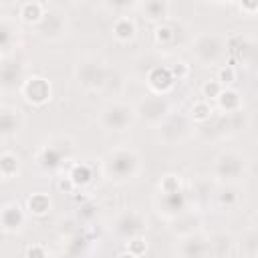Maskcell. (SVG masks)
Here are the masks:
<instances>
[{"label":"cell","instance_id":"obj_4","mask_svg":"<svg viewBox=\"0 0 258 258\" xmlns=\"http://www.w3.org/2000/svg\"><path fill=\"white\" fill-rule=\"evenodd\" d=\"M18 16L24 24H34L38 26L42 22V18L46 16V4L44 2H36V0H28V2H22L18 6Z\"/></svg>","mask_w":258,"mask_h":258},{"label":"cell","instance_id":"obj_1","mask_svg":"<svg viewBox=\"0 0 258 258\" xmlns=\"http://www.w3.org/2000/svg\"><path fill=\"white\" fill-rule=\"evenodd\" d=\"M50 83L42 77H30L28 81H24L22 85V95L26 99V103L34 105V107H42L44 103L50 101Z\"/></svg>","mask_w":258,"mask_h":258},{"label":"cell","instance_id":"obj_3","mask_svg":"<svg viewBox=\"0 0 258 258\" xmlns=\"http://www.w3.org/2000/svg\"><path fill=\"white\" fill-rule=\"evenodd\" d=\"M129 121H131V109L125 105H111L103 113V123L107 129L121 131Z\"/></svg>","mask_w":258,"mask_h":258},{"label":"cell","instance_id":"obj_7","mask_svg":"<svg viewBox=\"0 0 258 258\" xmlns=\"http://www.w3.org/2000/svg\"><path fill=\"white\" fill-rule=\"evenodd\" d=\"M111 30H113V36H115L119 42H129V40L135 38L137 26H135L133 18H129V16H119V18H115Z\"/></svg>","mask_w":258,"mask_h":258},{"label":"cell","instance_id":"obj_22","mask_svg":"<svg viewBox=\"0 0 258 258\" xmlns=\"http://www.w3.org/2000/svg\"><path fill=\"white\" fill-rule=\"evenodd\" d=\"M24 258H46V250H44V246H40V244H32V246L26 248Z\"/></svg>","mask_w":258,"mask_h":258},{"label":"cell","instance_id":"obj_6","mask_svg":"<svg viewBox=\"0 0 258 258\" xmlns=\"http://www.w3.org/2000/svg\"><path fill=\"white\" fill-rule=\"evenodd\" d=\"M52 208V200L48 198V194L44 191H34L26 198V210L32 214V216H46Z\"/></svg>","mask_w":258,"mask_h":258},{"label":"cell","instance_id":"obj_25","mask_svg":"<svg viewBox=\"0 0 258 258\" xmlns=\"http://www.w3.org/2000/svg\"><path fill=\"white\" fill-rule=\"evenodd\" d=\"M117 258H137L135 254H131V252H127V250H123L121 254H117Z\"/></svg>","mask_w":258,"mask_h":258},{"label":"cell","instance_id":"obj_18","mask_svg":"<svg viewBox=\"0 0 258 258\" xmlns=\"http://www.w3.org/2000/svg\"><path fill=\"white\" fill-rule=\"evenodd\" d=\"M216 81L226 89V87H230L234 81H236V71H234V67L232 64H226V67H222L220 71H218V77H216Z\"/></svg>","mask_w":258,"mask_h":258},{"label":"cell","instance_id":"obj_13","mask_svg":"<svg viewBox=\"0 0 258 258\" xmlns=\"http://www.w3.org/2000/svg\"><path fill=\"white\" fill-rule=\"evenodd\" d=\"M212 113H214V109L208 101H198L191 105V119L196 123H206L212 117Z\"/></svg>","mask_w":258,"mask_h":258},{"label":"cell","instance_id":"obj_5","mask_svg":"<svg viewBox=\"0 0 258 258\" xmlns=\"http://www.w3.org/2000/svg\"><path fill=\"white\" fill-rule=\"evenodd\" d=\"M2 230L4 232H16L24 224V212L18 202H8L2 206Z\"/></svg>","mask_w":258,"mask_h":258},{"label":"cell","instance_id":"obj_20","mask_svg":"<svg viewBox=\"0 0 258 258\" xmlns=\"http://www.w3.org/2000/svg\"><path fill=\"white\" fill-rule=\"evenodd\" d=\"M169 71H171V75H173V79H175V81H181V79H185V77H187L189 67H187L183 60H179V62H173V64L169 67Z\"/></svg>","mask_w":258,"mask_h":258},{"label":"cell","instance_id":"obj_15","mask_svg":"<svg viewBox=\"0 0 258 258\" xmlns=\"http://www.w3.org/2000/svg\"><path fill=\"white\" fill-rule=\"evenodd\" d=\"M16 113H18V111H10L8 107H2V113H0V127H2V135H4V137H8V135L16 129V123L10 121V119L16 117Z\"/></svg>","mask_w":258,"mask_h":258},{"label":"cell","instance_id":"obj_24","mask_svg":"<svg viewBox=\"0 0 258 258\" xmlns=\"http://www.w3.org/2000/svg\"><path fill=\"white\" fill-rule=\"evenodd\" d=\"M240 10H244V12H258V2H242Z\"/></svg>","mask_w":258,"mask_h":258},{"label":"cell","instance_id":"obj_23","mask_svg":"<svg viewBox=\"0 0 258 258\" xmlns=\"http://www.w3.org/2000/svg\"><path fill=\"white\" fill-rule=\"evenodd\" d=\"M236 194H234V189H224L222 194H220V202L222 204H226V206H230V204H234L236 202Z\"/></svg>","mask_w":258,"mask_h":258},{"label":"cell","instance_id":"obj_11","mask_svg":"<svg viewBox=\"0 0 258 258\" xmlns=\"http://www.w3.org/2000/svg\"><path fill=\"white\" fill-rule=\"evenodd\" d=\"M69 177L75 181L77 187H83L93 179V169L89 163H75L69 171Z\"/></svg>","mask_w":258,"mask_h":258},{"label":"cell","instance_id":"obj_19","mask_svg":"<svg viewBox=\"0 0 258 258\" xmlns=\"http://www.w3.org/2000/svg\"><path fill=\"white\" fill-rule=\"evenodd\" d=\"M125 250L131 252V254H135V256L139 258V256L145 254V250H147V242H145V238L135 236V238H131V240L127 242V248H125Z\"/></svg>","mask_w":258,"mask_h":258},{"label":"cell","instance_id":"obj_9","mask_svg":"<svg viewBox=\"0 0 258 258\" xmlns=\"http://www.w3.org/2000/svg\"><path fill=\"white\" fill-rule=\"evenodd\" d=\"M216 101H218V107H220L222 111H226V113H238L240 107H242V97H240V93L234 91V89H230V87H226V89L220 93V97H218Z\"/></svg>","mask_w":258,"mask_h":258},{"label":"cell","instance_id":"obj_12","mask_svg":"<svg viewBox=\"0 0 258 258\" xmlns=\"http://www.w3.org/2000/svg\"><path fill=\"white\" fill-rule=\"evenodd\" d=\"M16 173H18V157L10 151H4L0 155V175H2V179L6 181L10 177H14Z\"/></svg>","mask_w":258,"mask_h":258},{"label":"cell","instance_id":"obj_2","mask_svg":"<svg viewBox=\"0 0 258 258\" xmlns=\"http://www.w3.org/2000/svg\"><path fill=\"white\" fill-rule=\"evenodd\" d=\"M147 85L153 93L157 95H165L167 91H171V87L175 85V79L169 71V67H153L147 73Z\"/></svg>","mask_w":258,"mask_h":258},{"label":"cell","instance_id":"obj_8","mask_svg":"<svg viewBox=\"0 0 258 258\" xmlns=\"http://www.w3.org/2000/svg\"><path fill=\"white\" fill-rule=\"evenodd\" d=\"M167 111V103L161 101V97H153L141 103V117L147 121H157L163 117V113Z\"/></svg>","mask_w":258,"mask_h":258},{"label":"cell","instance_id":"obj_17","mask_svg":"<svg viewBox=\"0 0 258 258\" xmlns=\"http://www.w3.org/2000/svg\"><path fill=\"white\" fill-rule=\"evenodd\" d=\"M159 189L163 196H173V194H179V177L175 175H165L159 183Z\"/></svg>","mask_w":258,"mask_h":258},{"label":"cell","instance_id":"obj_10","mask_svg":"<svg viewBox=\"0 0 258 258\" xmlns=\"http://www.w3.org/2000/svg\"><path fill=\"white\" fill-rule=\"evenodd\" d=\"M141 12H143V18L151 20V22H157L161 20L163 16H167V10H169V4L167 2H159V0H153V2H145V4H139Z\"/></svg>","mask_w":258,"mask_h":258},{"label":"cell","instance_id":"obj_14","mask_svg":"<svg viewBox=\"0 0 258 258\" xmlns=\"http://www.w3.org/2000/svg\"><path fill=\"white\" fill-rule=\"evenodd\" d=\"M153 38H155L157 44L167 46V44H171L175 40V32H173V28L169 24H157L155 32H153Z\"/></svg>","mask_w":258,"mask_h":258},{"label":"cell","instance_id":"obj_21","mask_svg":"<svg viewBox=\"0 0 258 258\" xmlns=\"http://www.w3.org/2000/svg\"><path fill=\"white\" fill-rule=\"evenodd\" d=\"M56 187H58V191H62V194H73V191L77 189V185H75V181L69 177V173L62 175V177H58Z\"/></svg>","mask_w":258,"mask_h":258},{"label":"cell","instance_id":"obj_16","mask_svg":"<svg viewBox=\"0 0 258 258\" xmlns=\"http://www.w3.org/2000/svg\"><path fill=\"white\" fill-rule=\"evenodd\" d=\"M222 91H224V87H222V85H220L216 79H212V81H206V83L202 85V97H204V101H210V99H218Z\"/></svg>","mask_w":258,"mask_h":258}]
</instances>
